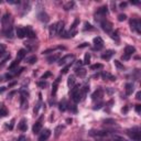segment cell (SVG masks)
<instances>
[{"instance_id": "cell-1", "label": "cell", "mask_w": 141, "mask_h": 141, "mask_svg": "<svg viewBox=\"0 0 141 141\" xmlns=\"http://www.w3.org/2000/svg\"><path fill=\"white\" fill-rule=\"evenodd\" d=\"M1 23H2V32H6L7 30L12 28V19L11 15L8 12H6L1 18Z\"/></svg>"}, {"instance_id": "cell-2", "label": "cell", "mask_w": 141, "mask_h": 141, "mask_svg": "<svg viewBox=\"0 0 141 141\" xmlns=\"http://www.w3.org/2000/svg\"><path fill=\"white\" fill-rule=\"evenodd\" d=\"M128 136L135 141H140L141 140V131L138 127H133L132 129H128L127 130Z\"/></svg>"}, {"instance_id": "cell-3", "label": "cell", "mask_w": 141, "mask_h": 141, "mask_svg": "<svg viewBox=\"0 0 141 141\" xmlns=\"http://www.w3.org/2000/svg\"><path fill=\"white\" fill-rule=\"evenodd\" d=\"M130 26H131L132 31H136L138 34L141 33V22L138 19H132L130 20Z\"/></svg>"}, {"instance_id": "cell-4", "label": "cell", "mask_w": 141, "mask_h": 141, "mask_svg": "<svg viewBox=\"0 0 141 141\" xmlns=\"http://www.w3.org/2000/svg\"><path fill=\"white\" fill-rule=\"evenodd\" d=\"M75 56L73 54H68V55H65L64 58H62L61 60L59 61V65L60 66H63V65H66V64H72V61H74Z\"/></svg>"}, {"instance_id": "cell-5", "label": "cell", "mask_w": 141, "mask_h": 141, "mask_svg": "<svg viewBox=\"0 0 141 141\" xmlns=\"http://www.w3.org/2000/svg\"><path fill=\"white\" fill-rule=\"evenodd\" d=\"M100 25H102V28H103L104 31L107 32V33H109L112 30V23L109 22V21H107V20H103L102 23H100Z\"/></svg>"}, {"instance_id": "cell-6", "label": "cell", "mask_w": 141, "mask_h": 141, "mask_svg": "<svg viewBox=\"0 0 141 141\" xmlns=\"http://www.w3.org/2000/svg\"><path fill=\"white\" fill-rule=\"evenodd\" d=\"M24 33H25V36L29 39H35V32L33 31V29L31 28L30 25H26L24 28Z\"/></svg>"}, {"instance_id": "cell-7", "label": "cell", "mask_w": 141, "mask_h": 141, "mask_svg": "<svg viewBox=\"0 0 141 141\" xmlns=\"http://www.w3.org/2000/svg\"><path fill=\"white\" fill-rule=\"evenodd\" d=\"M108 15V7L107 6H103L97 10V13H96V17H106Z\"/></svg>"}, {"instance_id": "cell-8", "label": "cell", "mask_w": 141, "mask_h": 141, "mask_svg": "<svg viewBox=\"0 0 141 141\" xmlns=\"http://www.w3.org/2000/svg\"><path fill=\"white\" fill-rule=\"evenodd\" d=\"M94 44H95V49L96 50H100L104 46V41L100 36H97V38L94 39Z\"/></svg>"}, {"instance_id": "cell-9", "label": "cell", "mask_w": 141, "mask_h": 141, "mask_svg": "<svg viewBox=\"0 0 141 141\" xmlns=\"http://www.w3.org/2000/svg\"><path fill=\"white\" fill-rule=\"evenodd\" d=\"M38 18H39V20L41 22H44V23H46V22H49V20H50V17H49V15L46 12H44V11H41V12H39V15H38Z\"/></svg>"}, {"instance_id": "cell-10", "label": "cell", "mask_w": 141, "mask_h": 141, "mask_svg": "<svg viewBox=\"0 0 141 141\" xmlns=\"http://www.w3.org/2000/svg\"><path fill=\"white\" fill-rule=\"evenodd\" d=\"M41 120H42V118H40V119L38 120V121H36V122L34 123V126H33L32 130H33V133H34V135H36V133H39L40 131H41V129H42Z\"/></svg>"}, {"instance_id": "cell-11", "label": "cell", "mask_w": 141, "mask_h": 141, "mask_svg": "<svg viewBox=\"0 0 141 141\" xmlns=\"http://www.w3.org/2000/svg\"><path fill=\"white\" fill-rule=\"evenodd\" d=\"M50 136H51V131H50L49 129H45L44 131H43L41 135H40L39 141H46V140L50 138Z\"/></svg>"}, {"instance_id": "cell-12", "label": "cell", "mask_w": 141, "mask_h": 141, "mask_svg": "<svg viewBox=\"0 0 141 141\" xmlns=\"http://www.w3.org/2000/svg\"><path fill=\"white\" fill-rule=\"evenodd\" d=\"M103 97V90L102 89H97L95 90V92L93 93V95H92V99L95 102V100H100V98Z\"/></svg>"}, {"instance_id": "cell-13", "label": "cell", "mask_w": 141, "mask_h": 141, "mask_svg": "<svg viewBox=\"0 0 141 141\" xmlns=\"http://www.w3.org/2000/svg\"><path fill=\"white\" fill-rule=\"evenodd\" d=\"M18 128L21 130V131H26L28 125H26V119L25 118H22L21 120H20V122L18 123Z\"/></svg>"}, {"instance_id": "cell-14", "label": "cell", "mask_w": 141, "mask_h": 141, "mask_svg": "<svg viewBox=\"0 0 141 141\" xmlns=\"http://www.w3.org/2000/svg\"><path fill=\"white\" fill-rule=\"evenodd\" d=\"M55 24H56V34H62L63 30H64V22L60 21L58 23H55Z\"/></svg>"}, {"instance_id": "cell-15", "label": "cell", "mask_w": 141, "mask_h": 141, "mask_svg": "<svg viewBox=\"0 0 141 141\" xmlns=\"http://www.w3.org/2000/svg\"><path fill=\"white\" fill-rule=\"evenodd\" d=\"M90 135L95 136V137H100V138H105V137L108 136V132L107 131H92Z\"/></svg>"}, {"instance_id": "cell-16", "label": "cell", "mask_w": 141, "mask_h": 141, "mask_svg": "<svg viewBox=\"0 0 141 141\" xmlns=\"http://www.w3.org/2000/svg\"><path fill=\"white\" fill-rule=\"evenodd\" d=\"M102 77H103V79H109V80H116V77L111 75L110 73L108 72H104L102 73Z\"/></svg>"}, {"instance_id": "cell-17", "label": "cell", "mask_w": 141, "mask_h": 141, "mask_svg": "<svg viewBox=\"0 0 141 141\" xmlns=\"http://www.w3.org/2000/svg\"><path fill=\"white\" fill-rule=\"evenodd\" d=\"M25 55H26V51H25L24 49L19 50V51H18V54H17V60H18V61H20V60L24 59Z\"/></svg>"}, {"instance_id": "cell-18", "label": "cell", "mask_w": 141, "mask_h": 141, "mask_svg": "<svg viewBox=\"0 0 141 141\" xmlns=\"http://www.w3.org/2000/svg\"><path fill=\"white\" fill-rule=\"evenodd\" d=\"M16 33H17V36L19 39H23L25 36V33H24V29L23 28H17L16 30Z\"/></svg>"}, {"instance_id": "cell-19", "label": "cell", "mask_w": 141, "mask_h": 141, "mask_svg": "<svg viewBox=\"0 0 141 141\" xmlns=\"http://www.w3.org/2000/svg\"><path fill=\"white\" fill-rule=\"evenodd\" d=\"M114 53H115V52H114L112 50H108V51H106V52L102 55V59H103V60H109V59L114 55Z\"/></svg>"}, {"instance_id": "cell-20", "label": "cell", "mask_w": 141, "mask_h": 141, "mask_svg": "<svg viewBox=\"0 0 141 141\" xmlns=\"http://www.w3.org/2000/svg\"><path fill=\"white\" fill-rule=\"evenodd\" d=\"M64 130V126H58L55 128V130H54V136H55V138H59L60 136H61V133H62V131Z\"/></svg>"}, {"instance_id": "cell-21", "label": "cell", "mask_w": 141, "mask_h": 141, "mask_svg": "<svg viewBox=\"0 0 141 141\" xmlns=\"http://www.w3.org/2000/svg\"><path fill=\"white\" fill-rule=\"evenodd\" d=\"M135 52H136V49L133 48V46H126V49H125V54L126 55L130 56V55H132Z\"/></svg>"}, {"instance_id": "cell-22", "label": "cell", "mask_w": 141, "mask_h": 141, "mask_svg": "<svg viewBox=\"0 0 141 141\" xmlns=\"http://www.w3.org/2000/svg\"><path fill=\"white\" fill-rule=\"evenodd\" d=\"M111 141H129V140H127L126 138H123L122 136L112 135V136H111Z\"/></svg>"}, {"instance_id": "cell-23", "label": "cell", "mask_w": 141, "mask_h": 141, "mask_svg": "<svg viewBox=\"0 0 141 141\" xmlns=\"http://www.w3.org/2000/svg\"><path fill=\"white\" fill-rule=\"evenodd\" d=\"M132 92H133V85L132 84H130V83L126 84V94L127 95H131Z\"/></svg>"}, {"instance_id": "cell-24", "label": "cell", "mask_w": 141, "mask_h": 141, "mask_svg": "<svg viewBox=\"0 0 141 141\" xmlns=\"http://www.w3.org/2000/svg\"><path fill=\"white\" fill-rule=\"evenodd\" d=\"M76 75L79 76V77H85L86 69L85 68H76Z\"/></svg>"}, {"instance_id": "cell-25", "label": "cell", "mask_w": 141, "mask_h": 141, "mask_svg": "<svg viewBox=\"0 0 141 141\" xmlns=\"http://www.w3.org/2000/svg\"><path fill=\"white\" fill-rule=\"evenodd\" d=\"M59 59H60V54H54V55H52V56H49V58H48V62L49 63H53V62H56Z\"/></svg>"}, {"instance_id": "cell-26", "label": "cell", "mask_w": 141, "mask_h": 141, "mask_svg": "<svg viewBox=\"0 0 141 141\" xmlns=\"http://www.w3.org/2000/svg\"><path fill=\"white\" fill-rule=\"evenodd\" d=\"M7 115H8V110L5 106L1 105L0 106V117H6Z\"/></svg>"}, {"instance_id": "cell-27", "label": "cell", "mask_w": 141, "mask_h": 141, "mask_svg": "<svg viewBox=\"0 0 141 141\" xmlns=\"http://www.w3.org/2000/svg\"><path fill=\"white\" fill-rule=\"evenodd\" d=\"M49 31H50V35H51V36L56 34V24H55V23H54V24H52V25H50Z\"/></svg>"}, {"instance_id": "cell-28", "label": "cell", "mask_w": 141, "mask_h": 141, "mask_svg": "<svg viewBox=\"0 0 141 141\" xmlns=\"http://www.w3.org/2000/svg\"><path fill=\"white\" fill-rule=\"evenodd\" d=\"M21 108L22 109L28 108V102H26V97H24V96L21 97Z\"/></svg>"}, {"instance_id": "cell-29", "label": "cell", "mask_w": 141, "mask_h": 141, "mask_svg": "<svg viewBox=\"0 0 141 141\" xmlns=\"http://www.w3.org/2000/svg\"><path fill=\"white\" fill-rule=\"evenodd\" d=\"M74 6H75V3H74L73 1H69V2H67V3H65V5H64V9L66 10V11H67V10L73 9Z\"/></svg>"}, {"instance_id": "cell-30", "label": "cell", "mask_w": 141, "mask_h": 141, "mask_svg": "<svg viewBox=\"0 0 141 141\" xmlns=\"http://www.w3.org/2000/svg\"><path fill=\"white\" fill-rule=\"evenodd\" d=\"M74 84H75V77H74V75H70L68 77V79H67V85L69 87H72Z\"/></svg>"}, {"instance_id": "cell-31", "label": "cell", "mask_w": 141, "mask_h": 141, "mask_svg": "<svg viewBox=\"0 0 141 141\" xmlns=\"http://www.w3.org/2000/svg\"><path fill=\"white\" fill-rule=\"evenodd\" d=\"M59 82H60V78H58L56 79V82L53 84V88H52V96L53 95H55L56 94V90H58V84H59Z\"/></svg>"}, {"instance_id": "cell-32", "label": "cell", "mask_w": 141, "mask_h": 141, "mask_svg": "<svg viewBox=\"0 0 141 141\" xmlns=\"http://www.w3.org/2000/svg\"><path fill=\"white\" fill-rule=\"evenodd\" d=\"M19 63H20V62L18 61V60H17V61H13L11 64H10V66H9V69H10V70H13V69L17 67V66L19 65Z\"/></svg>"}, {"instance_id": "cell-33", "label": "cell", "mask_w": 141, "mask_h": 141, "mask_svg": "<svg viewBox=\"0 0 141 141\" xmlns=\"http://www.w3.org/2000/svg\"><path fill=\"white\" fill-rule=\"evenodd\" d=\"M89 61H90V54L89 53H86L84 61H83V64H89Z\"/></svg>"}, {"instance_id": "cell-34", "label": "cell", "mask_w": 141, "mask_h": 141, "mask_svg": "<svg viewBox=\"0 0 141 141\" xmlns=\"http://www.w3.org/2000/svg\"><path fill=\"white\" fill-rule=\"evenodd\" d=\"M90 68H92L93 70L100 69V68H103V64H99V63H97V64H94V65L90 66Z\"/></svg>"}, {"instance_id": "cell-35", "label": "cell", "mask_w": 141, "mask_h": 141, "mask_svg": "<svg viewBox=\"0 0 141 141\" xmlns=\"http://www.w3.org/2000/svg\"><path fill=\"white\" fill-rule=\"evenodd\" d=\"M78 23H79V19H78V18H76V19H75V21L73 22L72 26H70V31H74V30H75V28H76V25L78 24Z\"/></svg>"}, {"instance_id": "cell-36", "label": "cell", "mask_w": 141, "mask_h": 141, "mask_svg": "<svg viewBox=\"0 0 141 141\" xmlns=\"http://www.w3.org/2000/svg\"><path fill=\"white\" fill-rule=\"evenodd\" d=\"M36 60H38V59H36V56H35V55H33V56H31V58H29L28 60H26V61H28V62L30 63V64H33V63H35V62H36Z\"/></svg>"}, {"instance_id": "cell-37", "label": "cell", "mask_w": 141, "mask_h": 141, "mask_svg": "<svg viewBox=\"0 0 141 141\" xmlns=\"http://www.w3.org/2000/svg\"><path fill=\"white\" fill-rule=\"evenodd\" d=\"M60 110H61V111H64V110H66V108H67V107H66V103L65 102H63V103H61L60 104Z\"/></svg>"}, {"instance_id": "cell-38", "label": "cell", "mask_w": 141, "mask_h": 141, "mask_svg": "<svg viewBox=\"0 0 141 141\" xmlns=\"http://www.w3.org/2000/svg\"><path fill=\"white\" fill-rule=\"evenodd\" d=\"M126 19H127V16H126V15H123V13H121V15H119V16H118V21H120V22L125 21Z\"/></svg>"}, {"instance_id": "cell-39", "label": "cell", "mask_w": 141, "mask_h": 141, "mask_svg": "<svg viewBox=\"0 0 141 141\" xmlns=\"http://www.w3.org/2000/svg\"><path fill=\"white\" fill-rule=\"evenodd\" d=\"M115 65H116L118 68H120V69H123V68H125V66H123L119 61H115Z\"/></svg>"}, {"instance_id": "cell-40", "label": "cell", "mask_w": 141, "mask_h": 141, "mask_svg": "<svg viewBox=\"0 0 141 141\" xmlns=\"http://www.w3.org/2000/svg\"><path fill=\"white\" fill-rule=\"evenodd\" d=\"M9 59H10V54H9V55H7V56H6V58H5V59H3V60H2V62H1V63H0V67H2V66H3V65H5V63H6L7 61H8V60H9Z\"/></svg>"}, {"instance_id": "cell-41", "label": "cell", "mask_w": 141, "mask_h": 141, "mask_svg": "<svg viewBox=\"0 0 141 141\" xmlns=\"http://www.w3.org/2000/svg\"><path fill=\"white\" fill-rule=\"evenodd\" d=\"M70 65H72V64H68V65H66L65 67L62 69V74H65V73H67V72H68V69L70 68Z\"/></svg>"}, {"instance_id": "cell-42", "label": "cell", "mask_w": 141, "mask_h": 141, "mask_svg": "<svg viewBox=\"0 0 141 141\" xmlns=\"http://www.w3.org/2000/svg\"><path fill=\"white\" fill-rule=\"evenodd\" d=\"M38 85H39L40 87H43V88H44V87L48 86V83L44 82V80H42V82H39V83H38Z\"/></svg>"}, {"instance_id": "cell-43", "label": "cell", "mask_w": 141, "mask_h": 141, "mask_svg": "<svg viewBox=\"0 0 141 141\" xmlns=\"http://www.w3.org/2000/svg\"><path fill=\"white\" fill-rule=\"evenodd\" d=\"M105 123H106V125H112V123H115V120H114V119H106Z\"/></svg>"}, {"instance_id": "cell-44", "label": "cell", "mask_w": 141, "mask_h": 141, "mask_svg": "<svg viewBox=\"0 0 141 141\" xmlns=\"http://www.w3.org/2000/svg\"><path fill=\"white\" fill-rule=\"evenodd\" d=\"M5 51H6V46H5V44H1V43H0V54L5 53Z\"/></svg>"}, {"instance_id": "cell-45", "label": "cell", "mask_w": 141, "mask_h": 141, "mask_svg": "<svg viewBox=\"0 0 141 141\" xmlns=\"http://www.w3.org/2000/svg\"><path fill=\"white\" fill-rule=\"evenodd\" d=\"M84 25H85V28H84L85 30H87V29H88V30H92V29H93V26L90 25L88 22H85V23H84Z\"/></svg>"}, {"instance_id": "cell-46", "label": "cell", "mask_w": 141, "mask_h": 141, "mask_svg": "<svg viewBox=\"0 0 141 141\" xmlns=\"http://www.w3.org/2000/svg\"><path fill=\"white\" fill-rule=\"evenodd\" d=\"M40 107H41V99H40V103L36 105V107L34 108V114H38V111H39V109H40Z\"/></svg>"}, {"instance_id": "cell-47", "label": "cell", "mask_w": 141, "mask_h": 141, "mask_svg": "<svg viewBox=\"0 0 141 141\" xmlns=\"http://www.w3.org/2000/svg\"><path fill=\"white\" fill-rule=\"evenodd\" d=\"M102 106H103V103L102 102H99L98 103V105H95V106H94V109H100V108H102Z\"/></svg>"}, {"instance_id": "cell-48", "label": "cell", "mask_w": 141, "mask_h": 141, "mask_svg": "<svg viewBox=\"0 0 141 141\" xmlns=\"http://www.w3.org/2000/svg\"><path fill=\"white\" fill-rule=\"evenodd\" d=\"M50 75H51V73H50V72H46V73L44 74V75H42V77H41V79H42V80H44V79L46 78V77H49Z\"/></svg>"}, {"instance_id": "cell-49", "label": "cell", "mask_w": 141, "mask_h": 141, "mask_svg": "<svg viewBox=\"0 0 141 141\" xmlns=\"http://www.w3.org/2000/svg\"><path fill=\"white\" fill-rule=\"evenodd\" d=\"M13 126H15V119H11V121H10V126H9V129L10 130L13 129Z\"/></svg>"}, {"instance_id": "cell-50", "label": "cell", "mask_w": 141, "mask_h": 141, "mask_svg": "<svg viewBox=\"0 0 141 141\" xmlns=\"http://www.w3.org/2000/svg\"><path fill=\"white\" fill-rule=\"evenodd\" d=\"M111 38L112 39H116V40H118V32H115V33H112V35H111Z\"/></svg>"}, {"instance_id": "cell-51", "label": "cell", "mask_w": 141, "mask_h": 141, "mask_svg": "<svg viewBox=\"0 0 141 141\" xmlns=\"http://www.w3.org/2000/svg\"><path fill=\"white\" fill-rule=\"evenodd\" d=\"M127 5H128L127 2H121V3L119 5V7H120L121 9H123V8H126V7H127Z\"/></svg>"}, {"instance_id": "cell-52", "label": "cell", "mask_w": 141, "mask_h": 141, "mask_svg": "<svg viewBox=\"0 0 141 141\" xmlns=\"http://www.w3.org/2000/svg\"><path fill=\"white\" fill-rule=\"evenodd\" d=\"M140 110H141V105H137L136 106V111L138 114H140Z\"/></svg>"}, {"instance_id": "cell-53", "label": "cell", "mask_w": 141, "mask_h": 141, "mask_svg": "<svg viewBox=\"0 0 141 141\" xmlns=\"http://www.w3.org/2000/svg\"><path fill=\"white\" fill-rule=\"evenodd\" d=\"M9 3H11V5H17V3H20V1H12V0H8Z\"/></svg>"}, {"instance_id": "cell-54", "label": "cell", "mask_w": 141, "mask_h": 141, "mask_svg": "<svg viewBox=\"0 0 141 141\" xmlns=\"http://www.w3.org/2000/svg\"><path fill=\"white\" fill-rule=\"evenodd\" d=\"M129 58H130V56H128V55H126V54H125V55H122V58H121V59L126 61V60H129Z\"/></svg>"}, {"instance_id": "cell-55", "label": "cell", "mask_w": 141, "mask_h": 141, "mask_svg": "<svg viewBox=\"0 0 141 141\" xmlns=\"http://www.w3.org/2000/svg\"><path fill=\"white\" fill-rule=\"evenodd\" d=\"M140 96H141V93H140V92H138V93H137V97H136V98H137V99H140V98H141Z\"/></svg>"}, {"instance_id": "cell-56", "label": "cell", "mask_w": 141, "mask_h": 141, "mask_svg": "<svg viewBox=\"0 0 141 141\" xmlns=\"http://www.w3.org/2000/svg\"><path fill=\"white\" fill-rule=\"evenodd\" d=\"M24 140H25V138H24L23 136H21V137L19 138V140H18V141H24Z\"/></svg>"}, {"instance_id": "cell-57", "label": "cell", "mask_w": 141, "mask_h": 141, "mask_svg": "<svg viewBox=\"0 0 141 141\" xmlns=\"http://www.w3.org/2000/svg\"><path fill=\"white\" fill-rule=\"evenodd\" d=\"M16 83H17V82H12V83H10V84H9V87H12V86H15V85H16Z\"/></svg>"}, {"instance_id": "cell-58", "label": "cell", "mask_w": 141, "mask_h": 141, "mask_svg": "<svg viewBox=\"0 0 141 141\" xmlns=\"http://www.w3.org/2000/svg\"><path fill=\"white\" fill-rule=\"evenodd\" d=\"M6 89V87H0V93H3Z\"/></svg>"}, {"instance_id": "cell-59", "label": "cell", "mask_w": 141, "mask_h": 141, "mask_svg": "<svg viewBox=\"0 0 141 141\" xmlns=\"http://www.w3.org/2000/svg\"><path fill=\"white\" fill-rule=\"evenodd\" d=\"M131 3H132V5H139V1H131Z\"/></svg>"}, {"instance_id": "cell-60", "label": "cell", "mask_w": 141, "mask_h": 141, "mask_svg": "<svg viewBox=\"0 0 141 141\" xmlns=\"http://www.w3.org/2000/svg\"><path fill=\"white\" fill-rule=\"evenodd\" d=\"M66 122H67V123H70V122H72V119H66Z\"/></svg>"}, {"instance_id": "cell-61", "label": "cell", "mask_w": 141, "mask_h": 141, "mask_svg": "<svg viewBox=\"0 0 141 141\" xmlns=\"http://www.w3.org/2000/svg\"><path fill=\"white\" fill-rule=\"evenodd\" d=\"M84 46H87V43H84L83 45H80V46H78V48H84Z\"/></svg>"}, {"instance_id": "cell-62", "label": "cell", "mask_w": 141, "mask_h": 141, "mask_svg": "<svg viewBox=\"0 0 141 141\" xmlns=\"http://www.w3.org/2000/svg\"><path fill=\"white\" fill-rule=\"evenodd\" d=\"M127 111H128V108H127V107L125 109H122V112H127Z\"/></svg>"}, {"instance_id": "cell-63", "label": "cell", "mask_w": 141, "mask_h": 141, "mask_svg": "<svg viewBox=\"0 0 141 141\" xmlns=\"http://www.w3.org/2000/svg\"><path fill=\"white\" fill-rule=\"evenodd\" d=\"M1 80H2V77H1V76H0V82H1Z\"/></svg>"}]
</instances>
